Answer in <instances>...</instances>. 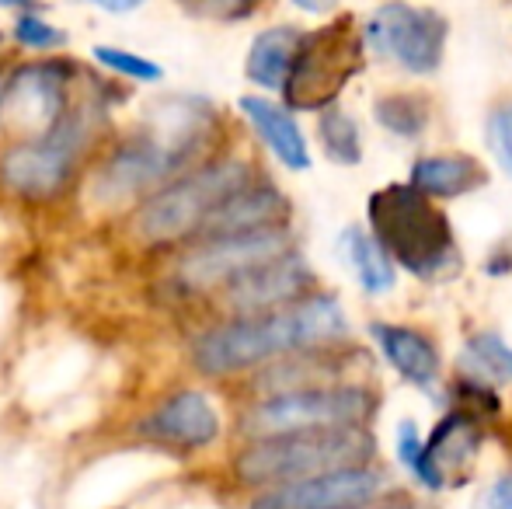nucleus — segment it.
I'll return each instance as SVG.
<instances>
[{
  "instance_id": "18",
  "label": "nucleus",
  "mask_w": 512,
  "mask_h": 509,
  "mask_svg": "<svg viewBox=\"0 0 512 509\" xmlns=\"http://www.w3.org/2000/svg\"><path fill=\"white\" fill-rule=\"evenodd\" d=\"M300 35L304 32H297L293 25H276V28H265L262 35H255V42L248 49V60H244L248 81L265 91L283 88L293 56H297Z\"/></svg>"
},
{
  "instance_id": "12",
  "label": "nucleus",
  "mask_w": 512,
  "mask_h": 509,
  "mask_svg": "<svg viewBox=\"0 0 512 509\" xmlns=\"http://www.w3.org/2000/svg\"><path fill=\"white\" fill-rule=\"evenodd\" d=\"M384 478L370 468H338L262 489L248 509H359L380 492Z\"/></svg>"
},
{
  "instance_id": "15",
  "label": "nucleus",
  "mask_w": 512,
  "mask_h": 509,
  "mask_svg": "<svg viewBox=\"0 0 512 509\" xmlns=\"http://www.w3.org/2000/svg\"><path fill=\"white\" fill-rule=\"evenodd\" d=\"M481 447V433L474 426V419L467 415H446L436 426L429 443H422V454H418L415 475L422 478L429 489H450L464 478V471L471 468L474 454Z\"/></svg>"
},
{
  "instance_id": "25",
  "label": "nucleus",
  "mask_w": 512,
  "mask_h": 509,
  "mask_svg": "<svg viewBox=\"0 0 512 509\" xmlns=\"http://www.w3.org/2000/svg\"><path fill=\"white\" fill-rule=\"evenodd\" d=\"M98 67H105L108 74L115 77H126V81H136V84H157L164 81V67L140 53H129V49H119V46H95L91 49Z\"/></svg>"
},
{
  "instance_id": "16",
  "label": "nucleus",
  "mask_w": 512,
  "mask_h": 509,
  "mask_svg": "<svg viewBox=\"0 0 512 509\" xmlns=\"http://www.w3.org/2000/svg\"><path fill=\"white\" fill-rule=\"evenodd\" d=\"M290 217V203L279 189L272 185L248 182L244 189H237L234 196H227L213 213L206 217V224L199 227V238H223V234H248V231H265V227H283V220Z\"/></svg>"
},
{
  "instance_id": "8",
  "label": "nucleus",
  "mask_w": 512,
  "mask_h": 509,
  "mask_svg": "<svg viewBox=\"0 0 512 509\" xmlns=\"http://www.w3.org/2000/svg\"><path fill=\"white\" fill-rule=\"evenodd\" d=\"M373 415V394L363 387H300V391L269 394L241 415V433L265 440L300 429L363 426Z\"/></svg>"
},
{
  "instance_id": "11",
  "label": "nucleus",
  "mask_w": 512,
  "mask_h": 509,
  "mask_svg": "<svg viewBox=\"0 0 512 509\" xmlns=\"http://www.w3.org/2000/svg\"><path fill=\"white\" fill-rule=\"evenodd\" d=\"M290 252V234L283 227H265L248 234H223V238H199L175 265L178 286L192 293L220 290L241 272Z\"/></svg>"
},
{
  "instance_id": "20",
  "label": "nucleus",
  "mask_w": 512,
  "mask_h": 509,
  "mask_svg": "<svg viewBox=\"0 0 512 509\" xmlns=\"http://www.w3.org/2000/svg\"><path fill=\"white\" fill-rule=\"evenodd\" d=\"M481 182H485V168L474 157H450V154L422 157L415 164V171H411V185L436 199L464 196V192L478 189Z\"/></svg>"
},
{
  "instance_id": "13",
  "label": "nucleus",
  "mask_w": 512,
  "mask_h": 509,
  "mask_svg": "<svg viewBox=\"0 0 512 509\" xmlns=\"http://www.w3.org/2000/svg\"><path fill=\"white\" fill-rule=\"evenodd\" d=\"M136 433L157 447L192 454V450H206L220 440L223 419L209 394L182 387V391L168 394L161 405L150 408L136 426Z\"/></svg>"
},
{
  "instance_id": "19",
  "label": "nucleus",
  "mask_w": 512,
  "mask_h": 509,
  "mask_svg": "<svg viewBox=\"0 0 512 509\" xmlns=\"http://www.w3.org/2000/svg\"><path fill=\"white\" fill-rule=\"evenodd\" d=\"M370 332H373V339L380 342V349H384L387 360L394 363V370H398L405 381L418 384V387H429L432 381H436L439 356L425 335L411 332V328H398V325H373Z\"/></svg>"
},
{
  "instance_id": "5",
  "label": "nucleus",
  "mask_w": 512,
  "mask_h": 509,
  "mask_svg": "<svg viewBox=\"0 0 512 509\" xmlns=\"http://www.w3.org/2000/svg\"><path fill=\"white\" fill-rule=\"evenodd\" d=\"M373 457V436L363 426L300 429L265 440H251L234 457V475L248 489L297 482L338 468H363Z\"/></svg>"
},
{
  "instance_id": "29",
  "label": "nucleus",
  "mask_w": 512,
  "mask_h": 509,
  "mask_svg": "<svg viewBox=\"0 0 512 509\" xmlns=\"http://www.w3.org/2000/svg\"><path fill=\"white\" fill-rule=\"evenodd\" d=\"M481 509H512V475H502L499 482L488 489L485 506Z\"/></svg>"
},
{
  "instance_id": "10",
  "label": "nucleus",
  "mask_w": 512,
  "mask_h": 509,
  "mask_svg": "<svg viewBox=\"0 0 512 509\" xmlns=\"http://www.w3.org/2000/svg\"><path fill=\"white\" fill-rule=\"evenodd\" d=\"M446 35H450V25L432 7H411L391 0L370 14L363 28V46H370L373 53L394 60L411 74H432L443 63Z\"/></svg>"
},
{
  "instance_id": "32",
  "label": "nucleus",
  "mask_w": 512,
  "mask_h": 509,
  "mask_svg": "<svg viewBox=\"0 0 512 509\" xmlns=\"http://www.w3.org/2000/svg\"><path fill=\"white\" fill-rule=\"evenodd\" d=\"M32 4V0H0V7H25Z\"/></svg>"
},
{
  "instance_id": "23",
  "label": "nucleus",
  "mask_w": 512,
  "mask_h": 509,
  "mask_svg": "<svg viewBox=\"0 0 512 509\" xmlns=\"http://www.w3.org/2000/svg\"><path fill=\"white\" fill-rule=\"evenodd\" d=\"M317 133H321V143H324V154L338 164H359L363 157V147H359V129H356V119L349 112L335 109L328 105L317 123Z\"/></svg>"
},
{
  "instance_id": "30",
  "label": "nucleus",
  "mask_w": 512,
  "mask_h": 509,
  "mask_svg": "<svg viewBox=\"0 0 512 509\" xmlns=\"http://www.w3.org/2000/svg\"><path fill=\"white\" fill-rule=\"evenodd\" d=\"M95 7H102L108 14H126V11H136L140 4H147V0H91Z\"/></svg>"
},
{
  "instance_id": "1",
  "label": "nucleus",
  "mask_w": 512,
  "mask_h": 509,
  "mask_svg": "<svg viewBox=\"0 0 512 509\" xmlns=\"http://www.w3.org/2000/svg\"><path fill=\"white\" fill-rule=\"evenodd\" d=\"M220 116L199 98H175L157 109L150 123L119 140L91 175V199L98 206H136L175 182L178 175L199 168L213 147Z\"/></svg>"
},
{
  "instance_id": "3",
  "label": "nucleus",
  "mask_w": 512,
  "mask_h": 509,
  "mask_svg": "<svg viewBox=\"0 0 512 509\" xmlns=\"http://www.w3.org/2000/svg\"><path fill=\"white\" fill-rule=\"evenodd\" d=\"M108 123L102 95L70 98L67 112L32 140H18L0 150V189L25 203H53L77 182L81 161L95 147Z\"/></svg>"
},
{
  "instance_id": "27",
  "label": "nucleus",
  "mask_w": 512,
  "mask_h": 509,
  "mask_svg": "<svg viewBox=\"0 0 512 509\" xmlns=\"http://www.w3.org/2000/svg\"><path fill=\"white\" fill-rule=\"evenodd\" d=\"M14 42L21 49H32V53H53V49L67 46V32L56 25H49L39 14H21L14 21Z\"/></svg>"
},
{
  "instance_id": "6",
  "label": "nucleus",
  "mask_w": 512,
  "mask_h": 509,
  "mask_svg": "<svg viewBox=\"0 0 512 509\" xmlns=\"http://www.w3.org/2000/svg\"><path fill=\"white\" fill-rule=\"evenodd\" d=\"M370 224L384 252L422 279H446L457 272L460 255L446 217L429 206L415 185H387L370 199Z\"/></svg>"
},
{
  "instance_id": "7",
  "label": "nucleus",
  "mask_w": 512,
  "mask_h": 509,
  "mask_svg": "<svg viewBox=\"0 0 512 509\" xmlns=\"http://www.w3.org/2000/svg\"><path fill=\"white\" fill-rule=\"evenodd\" d=\"M363 49V32L349 14L317 28V32L300 35L290 74L279 88L286 95V105L300 112H317L335 105L345 84L363 67Z\"/></svg>"
},
{
  "instance_id": "9",
  "label": "nucleus",
  "mask_w": 512,
  "mask_h": 509,
  "mask_svg": "<svg viewBox=\"0 0 512 509\" xmlns=\"http://www.w3.org/2000/svg\"><path fill=\"white\" fill-rule=\"evenodd\" d=\"M77 70L67 60H35L0 81V129L32 140L53 129L74 98Z\"/></svg>"
},
{
  "instance_id": "31",
  "label": "nucleus",
  "mask_w": 512,
  "mask_h": 509,
  "mask_svg": "<svg viewBox=\"0 0 512 509\" xmlns=\"http://www.w3.org/2000/svg\"><path fill=\"white\" fill-rule=\"evenodd\" d=\"M293 4H297L300 11H307V14H328V11H335L338 0H293Z\"/></svg>"
},
{
  "instance_id": "2",
  "label": "nucleus",
  "mask_w": 512,
  "mask_h": 509,
  "mask_svg": "<svg viewBox=\"0 0 512 509\" xmlns=\"http://www.w3.org/2000/svg\"><path fill=\"white\" fill-rule=\"evenodd\" d=\"M345 332V314L331 297H300L262 314H237L192 342V363L206 377H230L279 356L321 349Z\"/></svg>"
},
{
  "instance_id": "28",
  "label": "nucleus",
  "mask_w": 512,
  "mask_h": 509,
  "mask_svg": "<svg viewBox=\"0 0 512 509\" xmlns=\"http://www.w3.org/2000/svg\"><path fill=\"white\" fill-rule=\"evenodd\" d=\"M488 147H492L495 161L502 164V171L512 175V102L499 105L488 116Z\"/></svg>"
},
{
  "instance_id": "24",
  "label": "nucleus",
  "mask_w": 512,
  "mask_h": 509,
  "mask_svg": "<svg viewBox=\"0 0 512 509\" xmlns=\"http://www.w3.org/2000/svg\"><path fill=\"white\" fill-rule=\"evenodd\" d=\"M373 112H377L380 126L398 136H418L429 126V105L418 95H384Z\"/></svg>"
},
{
  "instance_id": "4",
  "label": "nucleus",
  "mask_w": 512,
  "mask_h": 509,
  "mask_svg": "<svg viewBox=\"0 0 512 509\" xmlns=\"http://www.w3.org/2000/svg\"><path fill=\"white\" fill-rule=\"evenodd\" d=\"M248 182H255L248 161H237V157L203 161L199 168L185 171L175 182L140 199L129 213V234L143 248H171L196 241L209 213Z\"/></svg>"
},
{
  "instance_id": "22",
  "label": "nucleus",
  "mask_w": 512,
  "mask_h": 509,
  "mask_svg": "<svg viewBox=\"0 0 512 509\" xmlns=\"http://www.w3.org/2000/svg\"><path fill=\"white\" fill-rule=\"evenodd\" d=\"M460 370L485 384H509L512 381V349L499 335L478 332L467 339L464 353H460Z\"/></svg>"
},
{
  "instance_id": "21",
  "label": "nucleus",
  "mask_w": 512,
  "mask_h": 509,
  "mask_svg": "<svg viewBox=\"0 0 512 509\" xmlns=\"http://www.w3.org/2000/svg\"><path fill=\"white\" fill-rule=\"evenodd\" d=\"M338 248H342L345 262L356 272V279L363 283L366 293H387L394 286V265L377 238H370L363 231H345Z\"/></svg>"
},
{
  "instance_id": "26",
  "label": "nucleus",
  "mask_w": 512,
  "mask_h": 509,
  "mask_svg": "<svg viewBox=\"0 0 512 509\" xmlns=\"http://www.w3.org/2000/svg\"><path fill=\"white\" fill-rule=\"evenodd\" d=\"M262 4L265 0H178V7H182L189 18L216 21V25H237V21H248Z\"/></svg>"
},
{
  "instance_id": "33",
  "label": "nucleus",
  "mask_w": 512,
  "mask_h": 509,
  "mask_svg": "<svg viewBox=\"0 0 512 509\" xmlns=\"http://www.w3.org/2000/svg\"><path fill=\"white\" fill-rule=\"evenodd\" d=\"M380 509H408V506H380Z\"/></svg>"
},
{
  "instance_id": "14",
  "label": "nucleus",
  "mask_w": 512,
  "mask_h": 509,
  "mask_svg": "<svg viewBox=\"0 0 512 509\" xmlns=\"http://www.w3.org/2000/svg\"><path fill=\"white\" fill-rule=\"evenodd\" d=\"M314 286V272L300 255L283 252L255 269L241 272L230 283H223V304L234 314H262L286 307L304 297V290Z\"/></svg>"
},
{
  "instance_id": "17",
  "label": "nucleus",
  "mask_w": 512,
  "mask_h": 509,
  "mask_svg": "<svg viewBox=\"0 0 512 509\" xmlns=\"http://www.w3.org/2000/svg\"><path fill=\"white\" fill-rule=\"evenodd\" d=\"M237 109L244 112L248 126L258 133V140L272 150L283 168L290 171H307L310 168V150H307V140L300 133L297 119L283 109V105L269 102V98H258V95H244L237 102Z\"/></svg>"
}]
</instances>
